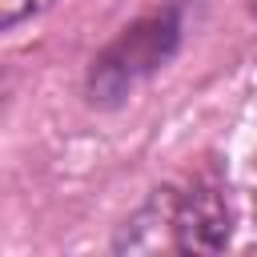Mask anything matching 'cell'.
Here are the masks:
<instances>
[{
    "label": "cell",
    "mask_w": 257,
    "mask_h": 257,
    "mask_svg": "<svg viewBox=\"0 0 257 257\" xmlns=\"http://www.w3.org/2000/svg\"><path fill=\"white\" fill-rule=\"evenodd\" d=\"M233 233V209L213 177H193L185 189H157L124 225L116 249L128 253H221Z\"/></svg>",
    "instance_id": "6da1fadb"
},
{
    "label": "cell",
    "mask_w": 257,
    "mask_h": 257,
    "mask_svg": "<svg viewBox=\"0 0 257 257\" xmlns=\"http://www.w3.org/2000/svg\"><path fill=\"white\" fill-rule=\"evenodd\" d=\"M193 0H165L149 12H141L133 24H124L92 60L88 68V96L96 104H120L133 96L137 84H145L153 72H161L189 28Z\"/></svg>",
    "instance_id": "7a4b0ae2"
},
{
    "label": "cell",
    "mask_w": 257,
    "mask_h": 257,
    "mask_svg": "<svg viewBox=\"0 0 257 257\" xmlns=\"http://www.w3.org/2000/svg\"><path fill=\"white\" fill-rule=\"evenodd\" d=\"M48 4H52V0H0V28H4V32H12L16 24H24V20L40 16Z\"/></svg>",
    "instance_id": "3957f363"
},
{
    "label": "cell",
    "mask_w": 257,
    "mask_h": 257,
    "mask_svg": "<svg viewBox=\"0 0 257 257\" xmlns=\"http://www.w3.org/2000/svg\"><path fill=\"white\" fill-rule=\"evenodd\" d=\"M249 8H253V16H257V0H249Z\"/></svg>",
    "instance_id": "277c9868"
}]
</instances>
